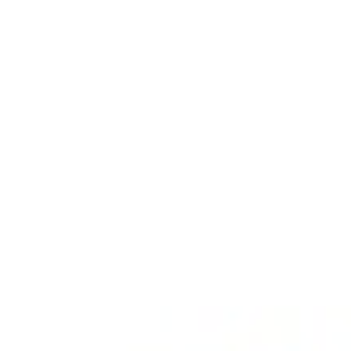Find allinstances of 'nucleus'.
<instances>
[]
</instances>
